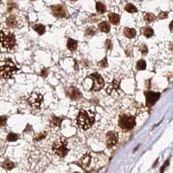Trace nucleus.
<instances>
[{"mask_svg":"<svg viewBox=\"0 0 173 173\" xmlns=\"http://www.w3.org/2000/svg\"><path fill=\"white\" fill-rule=\"evenodd\" d=\"M76 122L81 129L88 130L92 127L94 122V114L92 112H88L86 110H81L77 116Z\"/></svg>","mask_w":173,"mask_h":173,"instance_id":"nucleus-1","label":"nucleus"},{"mask_svg":"<svg viewBox=\"0 0 173 173\" xmlns=\"http://www.w3.org/2000/svg\"><path fill=\"white\" fill-rule=\"evenodd\" d=\"M16 45L14 34L10 31H0V47L5 50H11Z\"/></svg>","mask_w":173,"mask_h":173,"instance_id":"nucleus-2","label":"nucleus"},{"mask_svg":"<svg viewBox=\"0 0 173 173\" xmlns=\"http://www.w3.org/2000/svg\"><path fill=\"white\" fill-rule=\"evenodd\" d=\"M18 68L15 63L10 60H6L0 64V76L4 79H10L16 73Z\"/></svg>","mask_w":173,"mask_h":173,"instance_id":"nucleus-3","label":"nucleus"},{"mask_svg":"<svg viewBox=\"0 0 173 173\" xmlns=\"http://www.w3.org/2000/svg\"><path fill=\"white\" fill-rule=\"evenodd\" d=\"M52 150L54 152L55 154H56L57 156L63 158L65 157L68 152V142L65 139L61 138L58 140H56L53 146H52Z\"/></svg>","mask_w":173,"mask_h":173,"instance_id":"nucleus-4","label":"nucleus"},{"mask_svg":"<svg viewBox=\"0 0 173 173\" xmlns=\"http://www.w3.org/2000/svg\"><path fill=\"white\" fill-rule=\"evenodd\" d=\"M136 125L135 117L128 114H122L119 120V126L123 130H131Z\"/></svg>","mask_w":173,"mask_h":173,"instance_id":"nucleus-5","label":"nucleus"},{"mask_svg":"<svg viewBox=\"0 0 173 173\" xmlns=\"http://www.w3.org/2000/svg\"><path fill=\"white\" fill-rule=\"evenodd\" d=\"M88 78H90L94 81L93 86L91 88L92 91H99L101 88H103V87H104V80H103L102 76L100 74L94 73V74L90 75L88 76Z\"/></svg>","mask_w":173,"mask_h":173,"instance_id":"nucleus-6","label":"nucleus"},{"mask_svg":"<svg viewBox=\"0 0 173 173\" xmlns=\"http://www.w3.org/2000/svg\"><path fill=\"white\" fill-rule=\"evenodd\" d=\"M42 101H43L42 95L41 94H39V93H36V92L32 93L30 94V96L29 97V99H28V101H29V105L32 107H35V108H39L42 106Z\"/></svg>","mask_w":173,"mask_h":173,"instance_id":"nucleus-7","label":"nucleus"},{"mask_svg":"<svg viewBox=\"0 0 173 173\" xmlns=\"http://www.w3.org/2000/svg\"><path fill=\"white\" fill-rule=\"evenodd\" d=\"M145 95L146 98V106L147 107H152L160 98V93H157V92L146 91V92H145Z\"/></svg>","mask_w":173,"mask_h":173,"instance_id":"nucleus-8","label":"nucleus"},{"mask_svg":"<svg viewBox=\"0 0 173 173\" xmlns=\"http://www.w3.org/2000/svg\"><path fill=\"white\" fill-rule=\"evenodd\" d=\"M67 95L73 101H77V100H80L81 97H82V94L81 93V91L76 88L75 87H69L67 91Z\"/></svg>","mask_w":173,"mask_h":173,"instance_id":"nucleus-9","label":"nucleus"},{"mask_svg":"<svg viewBox=\"0 0 173 173\" xmlns=\"http://www.w3.org/2000/svg\"><path fill=\"white\" fill-rule=\"evenodd\" d=\"M119 135L115 132H109L107 134V146L108 148L114 146L118 143Z\"/></svg>","mask_w":173,"mask_h":173,"instance_id":"nucleus-10","label":"nucleus"},{"mask_svg":"<svg viewBox=\"0 0 173 173\" xmlns=\"http://www.w3.org/2000/svg\"><path fill=\"white\" fill-rule=\"evenodd\" d=\"M51 10L53 15L55 17H64L66 16V10L64 6L61 5V4H57V5H54L51 7Z\"/></svg>","mask_w":173,"mask_h":173,"instance_id":"nucleus-11","label":"nucleus"},{"mask_svg":"<svg viewBox=\"0 0 173 173\" xmlns=\"http://www.w3.org/2000/svg\"><path fill=\"white\" fill-rule=\"evenodd\" d=\"M119 90H120V82H119L118 81L114 80V81L110 84V86L107 88V92L108 94H113V93H114V92L118 93Z\"/></svg>","mask_w":173,"mask_h":173,"instance_id":"nucleus-12","label":"nucleus"},{"mask_svg":"<svg viewBox=\"0 0 173 173\" xmlns=\"http://www.w3.org/2000/svg\"><path fill=\"white\" fill-rule=\"evenodd\" d=\"M90 162H91V157L89 154H86L84 155L79 161V164L83 168V169H86L90 165Z\"/></svg>","mask_w":173,"mask_h":173,"instance_id":"nucleus-13","label":"nucleus"},{"mask_svg":"<svg viewBox=\"0 0 173 173\" xmlns=\"http://www.w3.org/2000/svg\"><path fill=\"white\" fill-rule=\"evenodd\" d=\"M136 29H133V28H125L124 29V35L128 37V38H133L136 36Z\"/></svg>","mask_w":173,"mask_h":173,"instance_id":"nucleus-14","label":"nucleus"},{"mask_svg":"<svg viewBox=\"0 0 173 173\" xmlns=\"http://www.w3.org/2000/svg\"><path fill=\"white\" fill-rule=\"evenodd\" d=\"M108 18H109V21L114 25L118 24L120 21V16L116 13H110L108 15Z\"/></svg>","mask_w":173,"mask_h":173,"instance_id":"nucleus-15","label":"nucleus"},{"mask_svg":"<svg viewBox=\"0 0 173 173\" xmlns=\"http://www.w3.org/2000/svg\"><path fill=\"white\" fill-rule=\"evenodd\" d=\"M99 29L105 33H108L110 31V24L107 22H101L99 23Z\"/></svg>","mask_w":173,"mask_h":173,"instance_id":"nucleus-16","label":"nucleus"},{"mask_svg":"<svg viewBox=\"0 0 173 173\" xmlns=\"http://www.w3.org/2000/svg\"><path fill=\"white\" fill-rule=\"evenodd\" d=\"M67 47L69 50L75 51L77 49V42L74 39H68L67 42Z\"/></svg>","mask_w":173,"mask_h":173,"instance_id":"nucleus-17","label":"nucleus"},{"mask_svg":"<svg viewBox=\"0 0 173 173\" xmlns=\"http://www.w3.org/2000/svg\"><path fill=\"white\" fill-rule=\"evenodd\" d=\"M154 34V31L152 28L150 27H145L143 29V35L146 36V37H152Z\"/></svg>","mask_w":173,"mask_h":173,"instance_id":"nucleus-18","label":"nucleus"},{"mask_svg":"<svg viewBox=\"0 0 173 173\" xmlns=\"http://www.w3.org/2000/svg\"><path fill=\"white\" fill-rule=\"evenodd\" d=\"M33 29H34L40 36L42 35V34H44V32H45V26L42 25V24H36V25L33 26Z\"/></svg>","mask_w":173,"mask_h":173,"instance_id":"nucleus-19","label":"nucleus"},{"mask_svg":"<svg viewBox=\"0 0 173 173\" xmlns=\"http://www.w3.org/2000/svg\"><path fill=\"white\" fill-rule=\"evenodd\" d=\"M96 10H97V12L102 14V13L106 12L107 8H106L105 4L102 3L101 2H97V3H96Z\"/></svg>","mask_w":173,"mask_h":173,"instance_id":"nucleus-20","label":"nucleus"},{"mask_svg":"<svg viewBox=\"0 0 173 173\" xmlns=\"http://www.w3.org/2000/svg\"><path fill=\"white\" fill-rule=\"evenodd\" d=\"M6 23H7V25H8L9 27H11V28L16 27V24H17L16 19V17H15L14 16H10V17L7 19V22H6Z\"/></svg>","mask_w":173,"mask_h":173,"instance_id":"nucleus-21","label":"nucleus"},{"mask_svg":"<svg viewBox=\"0 0 173 173\" xmlns=\"http://www.w3.org/2000/svg\"><path fill=\"white\" fill-rule=\"evenodd\" d=\"M15 167V165L13 162L10 161V160H5L3 163V168L7 170V171H10L11 169H13Z\"/></svg>","mask_w":173,"mask_h":173,"instance_id":"nucleus-22","label":"nucleus"},{"mask_svg":"<svg viewBox=\"0 0 173 173\" xmlns=\"http://www.w3.org/2000/svg\"><path fill=\"white\" fill-rule=\"evenodd\" d=\"M125 10L129 12V13H135L138 11V9L136 8L135 5L132 4V3H127L126 6H125Z\"/></svg>","mask_w":173,"mask_h":173,"instance_id":"nucleus-23","label":"nucleus"},{"mask_svg":"<svg viewBox=\"0 0 173 173\" xmlns=\"http://www.w3.org/2000/svg\"><path fill=\"white\" fill-rule=\"evenodd\" d=\"M62 122V119L58 118V117H53L52 120H51V125L53 127H60Z\"/></svg>","mask_w":173,"mask_h":173,"instance_id":"nucleus-24","label":"nucleus"},{"mask_svg":"<svg viewBox=\"0 0 173 173\" xmlns=\"http://www.w3.org/2000/svg\"><path fill=\"white\" fill-rule=\"evenodd\" d=\"M146 61H144V60L138 61L137 65H136V68L138 70H144V69H146Z\"/></svg>","mask_w":173,"mask_h":173,"instance_id":"nucleus-25","label":"nucleus"},{"mask_svg":"<svg viewBox=\"0 0 173 173\" xmlns=\"http://www.w3.org/2000/svg\"><path fill=\"white\" fill-rule=\"evenodd\" d=\"M18 135L14 133H10L7 136V140L10 142H13V141H16L18 139Z\"/></svg>","mask_w":173,"mask_h":173,"instance_id":"nucleus-26","label":"nucleus"},{"mask_svg":"<svg viewBox=\"0 0 173 173\" xmlns=\"http://www.w3.org/2000/svg\"><path fill=\"white\" fill-rule=\"evenodd\" d=\"M145 21L146 22V23H152V21H154L155 20V16L153 15V14H152V13H146V15H145Z\"/></svg>","mask_w":173,"mask_h":173,"instance_id":"nucleus-27","label":"nucleus"},{"mask_svg":"<svg viewBox=\"0 0 173 173\" xmlns=\"http://www.w3.org/2000/svg\"><path fill=\"white\" fill-rule=\"evenodd\" d=\"M45 137H46V133H45V132H43V133H37V134L35 136L34 140H35V141H40V140L43 139Z\"/></svg>","mask_w":173,"mask_h":173,"instance_id":"nucleus-28","label":"nucleus"},{"mask_svg":"<svg viewBox=\"0 0 173 173\" xmlns=\"http://www.w3.org/2000/svg\"><path fill=\"white\" fill-rule=\"evenodd\" d=\"M95 33H96V30L94 29V28H88L87 29H86V32H85V34L87 35V36H94V35H95Z\"/></svg>","mask_w":173,"mask_h":173,"instance_id":"nucleus-29","label":"nucleus"},{"mask_svg":"<svg viewBox=\"0 0 173 173\" xmlns=\"http://www.w3.org/2000/svg\"><path fill=\"white\" fill-rule=\"evenodd\" d=\"M98 65H99L100 67H101V68H106V67H107V58H106V57L103 58V59L98 63Z\"/></svg>","mask_w":173,"mask_h":173,"instance_id":"nucleus-30","label":"nucleus"},{"mask_svg":"<svg viewBox=\"0 0 173 173\" xmlns=\"http://www.w3.org/2000/svg\"><path fill=\"white\" fill-rule=\"evenodd\" d=\"M139 50H140V52H141L143 55H146V54H147V52H148V48H147V46H146V44H142V45L140 46Z\"/></svg>","mask_w":173,"mask_h":173,"instance_id":"nucleus-31","label":"nucleus"},{"mask_svg":"<svg viewBox=\"0 0 173 173\" xmlns=\"http://www.w3.org/2000/svg\"><path fill=\"white\" fill-rule=\"evenodd\" d=\"M7 122V117L0 116V127H4Z\"/></svg>","mask_w":173,"mask_h":173,"instance_id":"nucleus-32","label":"nucleus"},{"mask_svg":"<svg viewBox=\"0 0 173 173\" xmlns=\"http://www.w3.org/2000/svg\"><path fill=\"white\" fill-rule=\"evenodd\" d=\"M105 46H106V49H108V50H110V49H112V47H113V45H112V42H111V40H107L106 41V44H105Z\"/></svg>","mask_w":173,"mask_h":173,"instance_id":"nucleus-33","label":"nucleus"},{"mask_svg":"<svg viewBox=\"0 0 173 173\" xmlns=\"http://www.w3.org/2000/svg\"><path fill=\"white\" fill-rule=\"evenodd\" d=\"M168 16V13L167 12H160L159 15V19H165Z\"/></svg>","mask_w":173,"mask_h":173,"instance_id":"nucleus-34","label":"nucleus"},{"mask_svg":"<svg viewBox=\"0 0 173 173\" xmlns=\"http://www.w3.org/2000/svg\"><path fill=\"white\" fill-rule=\"evenodd\" d=\"M169 165V160H166V162L164 164V165L162 166V168H161V171H160V172L161 173H163L164 172H165V170L166 169V167Z\"/></svg>","mask_w":173,"mask_h":173,"instance_id":"nucleus-35","label":"nucleus"},{"mask_svg":"<svg viewBox=\"0 0 173 173\" xmlns=\"http://www.w3.org/2000/svg\"><path fill=\"white\" fill-rule=\"evenodd\" d=\"M47 75H48V71H47L46 69H42V72H41V75H42V77H46Z\"/></svg>","mask_w":173,"mask_h":173,"instance_id":"nucleus-36","label":"nucleus"},{"mask_svg":"<svg viewBox=\"0 0 173 173\" xmlns=\"http://www.w3.org/2000/svg\"><path fill=\"white\" fill-rule=\"evenodd\" d=\"M169 27H170V29L172 31L173 30V21H172V23H170V26H169Z\"/></svg>","mask_w":173,"mask_h":173,"instance_id":"nucleus-37","label":"nucleus"},{"mask_svg":"<svg viewBox=\"0 0 173 173\" xmlns=\"http://www.w3.org/2000/svg\"><path fill=\"white\" fill-rule=\"evenodd\" d=\"M70 1H73V2H75L76 0H70Z\"/></svg>","mask_w":173,"mask_h":173,"instance_id":"nucleus-38","label":"nucleus"},{"mask_svg":"<svg viewBox=\"0 0 173 173\" xmlns=\"http://www.w3.org/2000/svg\"><path fill=\"white\" fill-rule=\"evenodd\" d=\"M75 173H78V172H75Z\"/></svg>","mask_w":173,"mask_h":173,"instance_id":"nucleus-39","label":"nucleus"},{"mask_svg":"<svg viewBox=\"0 0 173 173\" xmlns=\"http://www.w3.org/2000/svg\"><path fill=\"white\" fill-rule=\"evenodd\" d=\"M32 1H34V0H32Z\"/></svg>","mask_w":173,"mask_h":173,"instance_id":"nucleus-40","label":"nucleus"}]
</instances>
